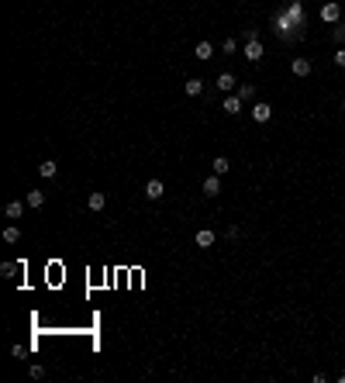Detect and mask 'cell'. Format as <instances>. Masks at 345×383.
Segmentation results:
<instances>
[{"label":"cell","mask_w":345,"mask_h":383,"mask_svg":"<svg viewBox=\"0 0 345 383\" xmlns=\"http://www.w3.org/2000/svg\"><path fill=\"white\" fill-rule=\"evenodd\" d=\"M342 114H345V100H342Z\"/></svg>","instance_id":"27"},{"label":"cell","mask_w":345,"mask_h":383,"mask_svg":"<svg viewBox=\"0 0 345 383\" xmlns=\"http://www.w3.org/2000/svg\"><path fill=\"white\" fill-rule=\"evenodd\" d=\"M194 242H197L201 249H210V245H214V231H210V228H201L197 235H194Z\"/></svg>","instance_id":"10"},{"label":"cell","mask_w":345,"mask_h":383,"mask_svg":"<svg viewBox=\"0 0 345 383\" xmlns=\"http://www.w3.org/2000/svg\"><path fill=\"white\" fill-rule=\"evenodd\" d=\"M214 86H217V90H224V93L238 90V83H235V76H231V73H221V76L214 79Z\"/></svg>","instance_id":"9"},{"label":"cell","mask_w":345,"mask_h":383,"mask_svg":"<svg viewBox=\"0 0 345 383\" xmlns=\"http://www.w3.org/2000/svg\"><path fill=\"white\" fill-rule=\"evenodd\" d=\"M311 69H314V66H311L307 56H293V59H290V73H293V76H311Z\"/></svg>","instance_id":"3"},{"label":"cell","mask_w":345,"mask_h":383,"mask_svg":"<svg viewBox=\"0 0 345 383\" xmlns=\"http://www.w3.org/2000/svg\"><path fill=\"white\" fill-rule=\"evenodd\" d=\"M24 204H28V207H42V204H45V193H42V190H28Z\"/></svg>","instance_id":"15"},{"label":"cell","mask_w":345,"mask_h":383,"mask_svg":"<svg viewBox=\"0 0 345 383\" xmlns=\"http://www.w3.org/2000/svg\"><path fill=\"white\" fill-rule=\"evenodd\" d=\"M286 17H290V21H293L297 28H304V24H307V14H304V3H300V0H293V3L286 7Z\"/></svg>","instance_id":"4"},{"label":"cell","mask_w":345,"mask_h":383,"mask_svg":"<svg viewBox=\"0 0 345 383\" xmlns=\"http://www.w3.org/2000/svg\"><path fill=\"white\" fill-rule=\"evenodd\" d=\"M86 207H90V211H104V207H107V197H104V193H90V197H86Z\"/></svg>","instance_id":"13"},{"label":"cell","mask_w":345,"mask_h":383,"mask_svg":"<svg viewBox=\"0 0 345 383\" xmlns=\"http://www.w3.org/2000/svg\"><path fill=\"white\" fill-rule=\"evenodd\" d=\"M221 52H224V56H235V52H238V42H235V38H224V42H221Z\"/></svg>","instance_id":"20"},{"label":"cell","mask_w":345,"mask_h":383,"mask_svg":"<svg viewBox=\"0 0 345 383\" xmlns=\"http://www.w3.org/2000/svg\"><path fill=\"white\" fill-rule=\"evenodd\" d=\"M270 118H273V107H270L266 100H259V104L252 107V121H256V125H266Z\"/></svg>","instance_id":"5"},{"label":"cell","mask_w":345,"mask_h":383,"mask_svg":"<svg viewBox=\"0 0 345 383\" xmlns=\"http://www.w3.org/2000/svg\"><path fill=\"white\" fill-rule=\"evenodd\" d=\"M332 38H335L339 45H345V24H342V21L335 24V31H332Z\"/></svg>","instance_id":"21"},{"label":"cell","mask_w":345,"mask_h":383,"mask_svg":"<svg viewBox=\"0 0 345 383\" xmlns=\"http://www.w3.org/2000/svg\"><path fill=\"white\" fill-rule=\"evenodd\" d=\"M162 193H166V183H162V180H148V183H145V197H148V200H159Z\"/></svg>","instance_id":"7"},{"label":"cell","mask_w":345,"mask_h":383,"mask_svg":"<svg viewBox=\"0 0 345 383\" xmlns=\"http://www.w3.org/2000/svg\"><path fill=\"white\" fill-rule=\"evenodd\" d=\"M224 235H228V238H238V235H242V228H238V225H228V231H224Z\"/></svg>","instance_id":"26"},{"label":"cell","mask_w":345,"mask_h":383,"mask_svg":"<svg viewBox=\"0 0 345 383\" xmlns=\"http://www.w3.org/2000/svg\"><path fill=\"white\" fill-rule=\"evenodd\" d=\"M3 214H7V218H10V221H17V218H21V214H24V204H21V200H10V204H7V207H3Z\"/></svg>","instance_id":"14"},{"label":"cell","mask_w":345,"mask_h":383,"mask_svg":"<svg viewBox=\"0 0 345 383\" xmlns=\"http://www.w3.org/2000/svg\"><path fill=\"white\" fill-rule=\"evenodd\" d=\"M59 173V162H52V159H45L42 166H38V176H45V180H52Z\"/></svg>","instance_id":"12"},{"label":"cell","mask_w":345,"mask_h":383,"mask_svg":"<svg viewBox=\"0 0 345 383\" xmlns=\"http://www.w3.org/2000/svg\"><path fill=\"white\" fill-rule=\"evenodd\" d=\"M17 269H21V262H3V266H0V273H3V276H14Z\"/></svg>","instance_id":"22"},{"label":"cell","mask_w":345,"mask_h":383,"mask_svg":"<svg viewBox=\"0 0 345 383\" xmlns=\"http://www.w3.org/2000/svg\"><path fill=\"white\" fill-rule=\"evenodd\" d=\"M235 93H238L242 100H252V97H256V86H252V83H238V90H235Z\"/></svg>","instance_id":"18"},{"label":"cell","mask_w":345,"mask_h":383,"mask_svg":"<svg viewBox=\"0 0 345 383\" xmlns=\"http://www.w3.org/2000/svg\"><path fill=\"white\" fill-rule=\"evenodd\" d=\"M242 56H245L249 63H259V59L266 56V49H263V42L256 38V42H245V45H242Z\"/></svg>","instance_id":"2"},{"label":"cell","mask_w":345,"mask_h":383,"mask_svg":"<svg viewBox=\"0 0 345 383\" xmlns=\"http://www.w3.org/2000/svg\"><path fill=\"white\" fill-rule=\"evenodd\" d=\"M342 14H345L342 3H332V0H328V3H321V21H328V24H339V17H342Z\"/></svg>","instance_id":"1"},{"label":"cell","mask_w":345,"mask_h":383,"mask_svg":"<svg viewBox=\"0 0 345 383\" xmlns=\"http://www.w3.org/2000/svg\"><path fill=\"white\" fill-rule=\"evenodd\" d=\"M201 93H204V79H187V97H201Z\"/></svg>","instance_id":"16"},{"label":"cell","mask_w":345,"mask_h":383,"mask_svg":"<svg viewBox=\"0 0 345 383\" xmlns=\"http://www.w3.org/2000/svg\"><path fill=\"white\" fill-rule=\"evenodd\" d=\"M45 377V366H31V380H42Z\"/></svg>","instance_id":"24"},{"label":"cell","mask_w":345,"mask_h":383,"mask_svg":"<svg viewBox=\"0 0 345 383\" xmlns=\"http://www.w3.org/2000/svg\"><path fill=\"white\" fill-rule=\"evenodd\" d=\"M228 169H231V162H228L224 155H217V159H214V173H217V176H224Z\"/></svg>","instance_id":"19"},{"label":"cell","mask_w":345,"mask_h":383,"mask_svg":"<svg viewBox=\"0 0 345 383\" xmlns=\"http://www.w3.org/2000/svg\"><path fill=\"white\" fill-rule=\"evenodd\" d=\"M194 56H197L201 63H207V59L214 56V45H210V42H197V49H194Z\"/></svg>","instance_id":"11"},{"label":"cell","mask_w":345,"mask_h":383,"mask_svg":"<svg viewBox=\"0 0 345 383\" xmlns=\"http://www.w3.org/2000/svg\"><path fill=\"white\" fill-rule=\"evenodd\" d=\"M335 66H342V69H345V45L335 52Z\"/></svg>","instance_id":"25"},{"label":"cell","mask_w":345,"mask_h":383,"mask_svg":"<svg viewBox=\"0 0 345 383\" xmlns=\"http://www.w3.org/2000/svg\"><path fill=\"white\" fill-rule=\"evenodd\" d=\"M242 104H245V100H242L238 93H228V97H224V104H221V111H224V114H238V111H242Z\"/></svg>","instance_id":"6"},{"label":"cell","mask_w":345,"mask_h":383,"mask_svg":"<svg viewBox=\"0 0 345 383\" xmlns=\"http://www.w3.org/2000/svg\"><path fill=\"white\" fill-rule=\"evenodd\" d=\"M242 38H245V42H256V38H259V28H245Z\"/></svg>","instance_id":"23"},{"label":"cell","mask_w":345,"mask_h":383,"mask_svg":"<svg viewBox=\"0 0 345 383\" xmlns=\"http://www.w3.org/2000/svg\"><path fill=\"white\" fill-rule=\"evenodd\" d=\"M217 193H221V176L210 173V176L204 180V197H217Z\"/></svg>","instance_id":"8"},{"label":"cell","mask_w":345,"mask_h":383,"mask_svg":"<svg viewBox=\"0 0 345 383\" xmlns=\"http://www.w3.org/2000/svg\"><path fill=\"white\" fill-rule=\"evenodd\" d=\"M17 238H21V228H17V225H7V228H3V242H7V245H14Z\"/></svg>","instance_id":"17"}]
</instances>
